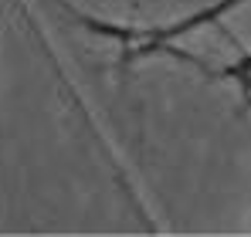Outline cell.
Listing matches in <instances>:
<instances>
[{
	"label": "cell",
	"mask_w": 251,
	"mask_h": 237,
	"mask_svg": "<svg viewBox=\"0 0 251 237\" xmlns=\"http://www.w3.org/2000/svg\"><path fill=\"white\" fill-rule=\"evenodd\" d=\"M238 3H245V0H221L217 7H207V10H201V14H194V17L180 21V24H173V27H167V31H143V34H132V31H119V27H109V24L88 21V17H85V27H92L95 34H129V38H143L146 47H160V44H167V41L176 38V34H187V31H194V27H201V24L217 21L224 10H231V7H238Z\"/></svg>",
	"instance_id": "6da1fadb"
},
{
	"label": "cell",
	"mask_w": 251,
	"mask_h": 237,
	"mask_svg": "<svg viewBox=\"0 0 251 237\" xmlns=\"http://www.w3.org/2000/svg\"><path fill=\"white\" fill-rule=\"evenodd\" d=\"M217 75H224V78H238L241 81V92L251 98V58L245 61H238V65H227V68H221Z\"/></svg>",
	"instance_id": "7a4b0ae2"
}]
</instances>
